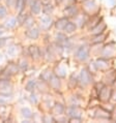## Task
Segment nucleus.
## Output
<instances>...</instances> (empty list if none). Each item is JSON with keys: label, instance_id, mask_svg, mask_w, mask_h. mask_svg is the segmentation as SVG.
Listing matches in <instances>:
<instances>
[{"label": "nucleus", "instance_id": "21", "mask_svg": "<svg viewBox=\"0 0 116 123\" xmlns=\"http://www.w3.org/2000/svg\"><path fill=\"white\" fill-rule=\"evenodd\" d=\"M25 1H26V4H27V5H30V4L32 3L33 0H25Z\"/></svg>", "mask_w": 116, "mask_h": 123}, {"label": "nucleus", "instance_id": "13", "mask_svg": "<svg viewBox=\"0 0 116 123\" xmlns=\"http://www.w3.org/2000/svg\"><path fill=\"white\" fill-rule=\"evenodd\" d=\"M18 66H19V68L21 70H26L27 68H28V66H29L28 61H27L25 58H21V59L19 60V62H18Z\"/></svg>", "mask_w": 116, "mask_h": 123}, {"label": "nucleus", "instance_id": "17", "mask_svg": "<svg viewBox=\"0 0 116 123\" xmlns=\"http://www.w3.org/2000/svg\"><path fill=\"white\" fill-rule=\"evenodd\" d=\"M6 16H7V8H6L4 5L0 4V20L4 19Z\"/></svg>", "mask_w": 116, "mask_h": 123}, {"label": "nucleus", "instance_id": "4", "mask_svg": "<svg viewBox=\"0 0 116 123\" xmlns=\"http://www.w3.org/2000/svg\"><path fill=\"white\" fill-rule=\"evenodd\" d=\"M28 52L33 60H39L42 57L40 56V52H39V48L37 46H30L28 49Z\"/></svg>", "mask_w": 116, "mask_h": 123}, {"label": "nucleus", "instance_id": "14", "mask_svg": "<svg viewBox=\"0 0 116 123\" xmlns=\"http://www.w3.org/2000/svg\"><path fill=\"white\" fill-rule=\"evenodd\" d=\"M63 30L65 32H67V33H71V32H74L75 30H76V25L73 24V23H71V22H69V23L66 24V26L64 27Z\"/></svg>", "mask_w": 116, "mask_h": 123}, {"label": "nucleus", "instance_id": "12", "mask_svg": "<svg viewBox=\"0 0 116 123\" xmlns=\"http://www.w3.org/2000/svg\"><path fill=\"white\" fill-rule=\"evenodd\" d=\"M53 11H54V6L51 4V3H46V4H44V6H43V12L45 13V15L50 16L51 13L53 12Z\"/></svg>", "mask_w": 116, "mask_h": 123}, {"label": "nucleus", "instance_id": "20", "mask_svg": "<svg viewBox=\"0 0 116 123\" xmlns=\"http://www.w3.org/2000/svg\"><path fill=\"white\" fill-rule=\"evenodd\" d=\"M15 3H16V0H6V4L8 5V7L15 6Z\"/></svg>", "mask_w": 116, "mask_h": 123}, {"label": "nucleus", "instance_id": "8", "mask_svg": "<svg viewBox=\"0 0 116 123\" xmlns=\"http://www.w3.org/2000/svg\"><path fill=\"white\" fill-rule=\"evenodd\" d=\"M67 23H69V20H67L66 18H61V19L58 20V21H56L55 27H56V29H58V30H63Z\"/></svg>", "mask_w": 116, "mask_h": 123}, {"label": "nucleus", "instance_id": "15", "mask_svg": "<svg viewBox=\"0 0 116 123\" xmlns=\"http://www.w3.org/2000/svg\"><path fill=\"white\" fill-rule=\"evenodd\" d=\"M53 74H52V73H49V70H47V71H45V73H43L42 74H40V79H42V81L43 82H49V80L51 79V77H52Z\"/></svg>", "mask_w": 116, "mask_h": 123}, {"label": "nucleus", "instance_id": "1", "mask_svg": "<svg viewBox=\"0 0 116 123\" xmlns=\"http://www.w3.org/2000/svg\"><path fill=\"white\" fill-rule=\"evenodd\" d=\"M52 25H53V20L50 16L46 15V16H44V17L40 18V20H39V29L48 31V30L52 27Z\"/></svg>", "mask_w": 116, "mask_h": 123}, {"label": "nucleus", "instance_id": "9", "mask_svg": "<svg viewBox=\"0 0 116 123\" xmlns=\"http://www.w3.org/2000/svg\"><path fill=\"white\" fill-rule=\"evenodd\" d=\"M21 114L25 119H31L33 117L32 111L30 110L29 108H27V107H24V108L21 109Z\"/></svg>", "mask_w": 116, "mask_h": 123}, {"label": "nucleus", "instance_id": "23", "mask_svg": "<svg viewBox=\"0 0 116 123\" xmlns=\"http://www.w3.org/2000/svg\"><path fill=\"white\" fill-rule=\"evenodd\" d=\"M56 1H57V2H60V1H61V0H56Z\"/></svg>", "mask_w": 116, "mask_h": 123}, {"label": "nucleus", "instance_id": "18", "mask_svg": "<svg viewBox=\"0 0 116 123\" xmlns=\"http://www.w3.org/2000/svg\"><path fill=\"white\" fill-rule=\"evenodd\" d=\"M7 37H1L0 36V48H3L6 45V42H7Z\"/></svg>", "mask_w": 116, "mask_h": 123}, {"label": "nucleus", "instance_id": "10", "mask_svg": "<svg viewBox=\"0 0 116 123\" xmlns=\"http://www.w3.org/2000/svg\"><path fill=\"white\" fill-rule=\"evenodd\" d=\"M87 56H88V50L86 49V47H81V49L77 53V57L80 58L81 60H85Z\"/></svg>", "mask_w": 116, "mask_h": 123}, {"label": "nucleus", "instance_id": "16", "mask_svg": "<svg viewBox=\"0 0 116 123\" xmlns=\"http://www.w3.org/2000/svg\"><path fill=\"white\" fill-rule=\"evenodd\" d=\"M16 51H17V48H16V46L12 45V46L7 47V49H6V53H7V56H9V57L15 56Z\"/></svg>", "mask_w": 116, "mask_h": 123}, {"label": "nucleus", "instance_id": "2", "mask_svg": "<svg viewBox=\"0 0 116 123\" xmlns=\"http://www.w3.org/2000/svg\"><path fill=\"white\" fill-rule=\"evenodd\" d=\"M29 7H30V12H31V15L37 16L43 11V2L40 1V0H33L32 3L29 5Z\"/></svg>", "mask_w": 116, "mask_h": 123}, {"label": "nucleus", "instance_id": "5", "mask_svg": "<svg viewBox=\"0 0 116 123\" xmlns=\"http://www.w3.org/2000/svg\"><path fill=\"white\" fill-rule=\"evenodd\" d=\"M18 25V21H17V18L15 17H11V18H8V20L4 23V26L6 29H13L16 28V26Z\"/></svg>", "mask_w": 116, "mask_h": 123}, {"label": "nucleus", "instance_id": "22", "mask_svg": "<svg viewBox=\"0 0 116 123\" xmlns=\"http://www.w3.org/2000/svg\"><path fill=\"white\" fill-rule=\"evenodd\" d=\"M3 33H4V31H3V30H0V36H1Z\"/></svg>", "mask_w": 116, "mask_h": 123}, {"label": "nucleus", "instance_id": "19", "mask_svg": "<svg viewBox=\"0 0 116 123\" xmlns=\"http://www.w3.org/2000/svg\"><path fill=\"white\" fill-rule=\"evenodd\" d=\"M30 100H31V102H33L34 105H36L37 102H39V99L36 98V95L34 93H32V92H31V95H30Z\"/></svg>", "mask_w": 116, "mask_h": 123}, {"label": "nucleus", "instance_id": "11", "mask_svg": "<svg viewBox=\"0 0 116 123\" xmlns=\"http://www.w3.org/2000/svg\"><path fill=\"white\" fill-rule=\"evenodd\" d=\"M36 88V82L34 80H30L27 82V84L25 85V90L28 91V92H33V90H34Z\"/></svg>", "mask_w": 116, "mask_h": 123}, {"label": "nucleus", "instance_id": "6", "mask_svg": "<svg viewBox=\"0 0 116 123\" xmlns=\"http://www.w3.org/2000/svg\"><path fill=\"white\" fill-rule=\"evenodd\" d=\"M26 1L25 0H16V3H15V8L16 11L18 12V13L20 12H23L24 9L26 7Z\"/></svg>", "mask_w": 116, "mask_h": 123}, {"label": "nucleus", "instance_id": "3", "mask_svg": "<svg viewBox=\"0 0 116 123\" xmlns=\"http://www.w3.org/2000/svg\"><path fill=\"white\" fill-rule=\"evenodd\" d=\"M39 34H40V31H39V28L37 27H30V28H27V30L25 31V36L28 37L29 39H37L39 37Z\"/></svg>", "mask_w": 116, "mask_h": 123}, {"label": "nucleus", "instance_id": "7", "mask_svg": "<svg viewBox=\"0 0 116 123\" xmlns=\"http://www.w3.org/2000/svg\"><path fill=\"white\" fill-rule=\"evenodd\" d=\"M34 23H35V20H34V18H33V15H28L22 26L25 27V28H30V27L34 26Z\"/></svg>", "mask_w": 116, "mask_h": 123}]
</instances>
